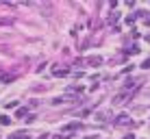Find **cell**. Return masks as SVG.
<instances>
[{"mask_svg":"<svg viewBox=\"0 0 150 139\" xmlns=\"http://www.w3.org/2000/svg\"><path fill=\"white\" fill-rule=\"evenodd\" d=\"M79 128H83L81 122H72V124H65V126H63V131H65V133H72V131H79Z\"/></svg>","mask_w":150,"mask_h":139,"instance_id":"6da1fadb","label":"cell"},{"mask_svg":"<svg viewBox=\"0 0 150 139\" xmlns=\"http://www.w3.org/2000/svg\"><path fill=\"white\" fill-rule=\"evenodd\" d=\"M115 122L120 126H124V124H128V122H131V117L126 115V113H120V115H115Z\"/></svg>","mask_w":150,"mask_h":139,"instance_id":"7a4b0ae2","label":"cell"},{"mask_svg":"<svg viewBox=\"0 0 150 139\" xmlns=\"http://www.w3.org/2000/svg\"><path fill=\"white\" fill-rule=\"evenodd\" d=\"M9 139H30V137L26 135V133H15V135H11Z\"/></svg>","mask_w":150,"mask_h":139,"instance_id":"3957f363","label":"cell"},{"mask_svg":"<svg viewBox=\"0 0 150 139\" xmlns=\"http://www.w3.org/2000/svg\"><path fill=\"white\" fill-rule=\"evenodd\" d=\"M87 63H89V65H100V63H102V59H100V56H91Z\"/></svg>","mask_w":150,"mask_h":139,"instance_id":"277c9868","label":"cell"},{"mask_svg":"<svg viewBox=\"0 0 150 139\" xmlns=\"http://www.w3.org/2000/svg\"><path fill=\"white\" fill-rule=\"evenodd\" d=\"M52 74H54V76H63V74H68V70H65V68H63V70H61V68H57V70L52 72Z\"/></svg>","mask_w":150,"mask_h":139,"instance_id":"5b68a950","label":"cell"},{"mask_svg":"<svg viewBox=\"0 0 150 139\" xmlns=\"http://www.w3.org/2000/svg\"><path fill=\"white\" fill-rule=\"evenodd\" d=\"M0 124H4V126H7V124H11V120H9L7 115H0Z\"/></svg>","mask_w":150,"mask_h":139,"instance_id":"8992f818","label":"cell"},{"mask_svg":"<svg viewBox=\"0 0 150 139\" xmlns=\"http://www.w3.org/2000/svg\"><path fill=\"white\" fill-rule=\"evenodd\" d=\"M124 139H135V137H133V135H126V137H124Z\"/></svg>","mask_w":150,"mask_h":139,"instance_id":"52a82bcc","label":"cell"},{"mask_svg":"<svg viewBox=\"0 0 150 139\" xmlns=\"http://www.w3.org/2000/svg\"><path fill=\"white\" fill-rule=\"evenodd\" d=\"M39 139H48V135H41V137H39Z\"/></svg>","mask_w":150,"mask_h":139,"instance_id":"ba28073f","label":"cell"}]
</instances>
